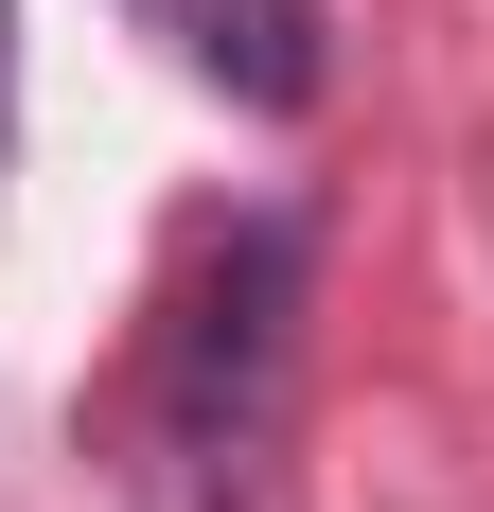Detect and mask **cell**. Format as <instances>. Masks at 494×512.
<instances>
[{
    "label": "cell",
    "mask_w": 494,
    "mask_h": 512,
    "mask_svg": "<svg viewBox=\"0 0 494 512\" xmlns=\"http://www.w3.org/2000/svg\"><path fill=\"white\" fill-rule=\"evenodd\" d=\"M195 18V71H230L247 106H300L318 89V53H300V0H177Z\"/></svg>",
    "instance_id": "6da1fadb"
}]
</instances>
